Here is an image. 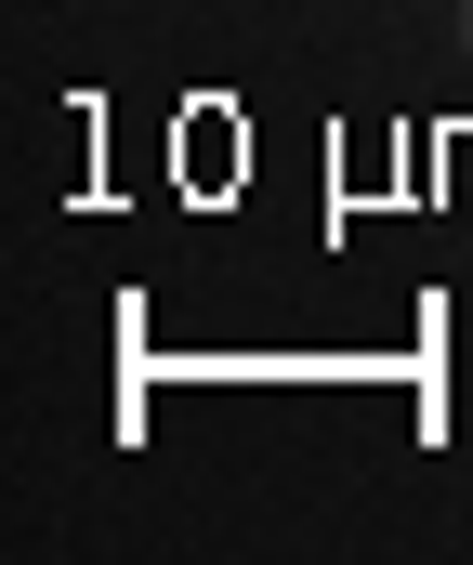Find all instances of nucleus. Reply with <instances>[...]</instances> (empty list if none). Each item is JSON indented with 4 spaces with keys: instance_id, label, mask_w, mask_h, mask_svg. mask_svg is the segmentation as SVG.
I'll list each match as a JSON object with an SVG mask.
<instances>
[{
    "instance_id": "nucleus-1",
    "label": "nucleus",
    "mask_w": 473,
    "mask_h": 565,
    "mask_svg": "<svg viewBox=\"0 0 473 565\" xmlns=\"http://www.w3.org/2000/svg\"><path fill=\"white\" fill-rule=\"evenodd\" d=\"M461 53H473V0H461Z\"/></svg>"
}]
</instances>
